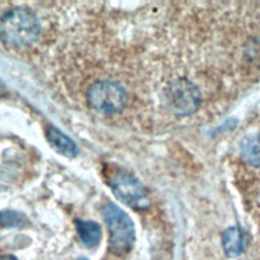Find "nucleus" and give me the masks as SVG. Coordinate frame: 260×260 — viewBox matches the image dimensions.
Returning a JSON list of instances; mask_svg holds the SVG:
<instances>
[{"mask_svg": "<svg viewBox=\"0 0 260 260\" xmlns=\"http://www.w3.org/2000/svg\"><path fill=\"white\" fill-rule=\"evenodd\" d=\"M87 102L100 113L115 114L126 106L127 94L120 83L108 79L99 80L88 88Z\"/></svg>", "mask_w": 260, "mask_h": 260, "instance_id": "7ed1b4c3", "label": "nucleus"}, {"mask_svg": "<svg viewBox=\"0 0 260 260\" xmlns=\"http://www.w3.org/2000/svg\"><path fill=\"white\" fill-rule=\"evenodd\" d=\"M49 144L58 153L66 157H74L77 154V146L67 135L55 127H50L46 133Z\"/></svg>", "mask_w": 260, "mask_h": 260, "instance_id": "423d86ee", "label": "nucleus"}, {"mask_svg": "<svg viewBox=\"0 0 260 260\" xmlns=\"http://www.w3.org/2000/svg\"><path fill=\"white\" fill-rule=\"evenodd\" d=\"M165 103L169 111L178 116L193 114L200 105V92L191 81L181 78L165 89Z\"/></svg>", "mask_w": 260, "mask_h": 260, "instance_id": "20e7f679", "label": "nucleus"}, {"mask_svg": "<svg viewBox=\"0 0 260 260\" xmlns=\"http://www.w3.org/2000/svg\"><path fill=\"white\" fill-rule=\"evenodd\" d=\"M110 187L117 199L131 208L141 210L149 204L143 185L128 173L120 172L115 174L110 180Z\"/></svg>", "mask_w": 260, "mask_h": 260, "instance_id": "39448f33", "label": "nucleus"}, {"mask_svg": "<svg viewBox=\"0 0 260 260\" xmlns=\"http://www.w3.org/2000/svg\"><path fill=\"white\" fill-rule=\"evenodd\" d=\"M246 236L238 228H230L222 235V246L229 257H238L245 249Z\"/></svg>", "mask_w": 260, "mask_h": 260, "instance_id": "0eeeda50", "label": "nucleus"}, {"mask_svg": "<svg viewBox=\"0 0 260 260\" xmlns=\"http://www.w3.org/2000/svg\"><path fill=\"white\" fill-rule=\"evenodd\" d=\"M3 91H4V85H3L2 82L0 81V96H1V94L3 93Z\"/></svg>", "mask_w": 260, "mask_h": 260, "instance_id": "9b49d317", "label": "nucleus"}, {"mask_svg": "<svg viewBox=\"0 0 260 260\" xmlns=\"http://www.w3.org/2000/svg\"><path fill=\"white\" fill-rule=\"evenodd\" d=\"M103 217L110 233V251L119 256L128 253L135 241L134 223L130 216L116 204L108 203L103 209Z\"/></svg>", "mask_w": 260, "mask_h": 260, "instance_id": "f03ea898", "label": "nucleus"}, {"mask_svg": "<svg viewBox=\"0 0 260 260\" xmlns=\"http://www.w3.org/2000/svg\"><path fill=\"white\" fill-rule=\"evenodd\" d=\"M241 153L248 164L254 167H260V136L251 135L243 139Z\"/></svg>", "mask_w": 260, "mask_h": 260, "instance_id": "1a4fd4ad", "label": "nucleus"}, {"mask_svg": "<svg viewBox=\"0 0 260 260\" xmlns=\"http://www.w3.org/2000/svg\"><path fill=\"white\" fill-rule=\"evenodd\" d=\"M76 231L79 239L87 248L99 245L102 239V231L100 225L90 220H76Z\"/></svg>", "mask_w": 260, "mask_h": 260, "instance_id": "6e6552de", "label": "nucleus"}, {"mask_svg": "<svg viewBox=\"0 0 260 260\" xmlns=\"http://www.w3.org/2000/svg\"><path fill=\"white\" fill-rule=\"evenodd\" d=\"M41 30L37 16L28 9L16 7L8 10L0 18V39L15 48L32 45Z\"/></svg>", "mask_w": 260, "mask_h": 260, "instance_id": "f257e3e1", "label": "nucleus"}, {"mask_svg": "<svg viewBox=\"0 0 260 260\" xmlns=\"http://www.w3.org/2000/svg\"><path fill=\"white\" fill-rule=\"evenodd\" d=\"M76 260H88V259L85 258V257H79V258H77Z\"/></svg>", "mask_w": 260, "mask_h": 260, "instance_id": "f8f14e48", "label": "nucleus"}, {"mask_svg": "<svg viewBox=\"0 0 260 260\" xmlns=\"http://www.w3.org/2000/svg\"><path fill=\"white\" fill-rule=\"evenodd\" d=\"M27 224V217L14 210L0 211V226L1 228H20Z\"/></svg>", "mask_w": 260, "mask_h": 260, "instance_id": "9d476101", "label": "nucleus"}]
</instances>
